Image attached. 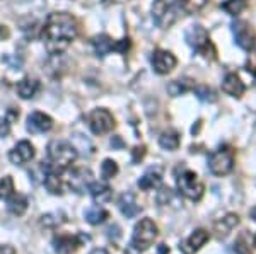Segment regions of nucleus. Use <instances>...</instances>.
<instances>
[{
    "instance_id": "nucleus-1",
    "label": "nucleus",
    "mask_w": 256,
    "mask_h": 254,
    "mask_svg": "<svg viewBox=\"0 0 256 254\" xmlns=\"http://www.w3.org/2000/svg\"><path fill=\"white\" fill-rule=\"evenodd\" d=\"M77 34H79V24L76 17L67 12L50 14L44 20V26L41 27V39L52 55L64 53L77 38Z\"/></svg>"
},
{
    "instance_id": "nucleus-2",
    "label": "nucleus",
    "mask_w": 256,
    "mask_h": 254,
    "mask_svg": "<svg viewBox=\"0 0 256 254\" xmlns=\"http://www.w3.org/2000/svg\"><path fill=\"white\" fill-rule=\"evenodd\" d=\"M77 149L67 140H53L48 143V162L44 166L46 173L62 174L76 162Z\"/></svg>"
},
{
    "instance_id": "nucleus-3",
    "label": "nucleus",
    "mask_w": 256,
    "mask_h": 254,
    "mask_svg": "<svg viewBox=\"0 0 256 254\" xmlns=\"http://www.w3.org/2000/svg\"><path fill=\"white\" fill-rule=\"evenodd\" d=\"M158 234H159V229H158V225L154 224V220L142 219L137 225H135L130 246L135 249V251L144 253V251H147L152 244H154Z\"/></svg>"
},
{
    "instance_id": "nucleus-4",
    "label": "nucleus",
    "mask_w": 256,
    "mask_h": 254,
    "mask_svg": "<svg viewBox=\"0 0 256 254\" xmlns=\"http://www.w3.org/2000/svg\"><path fill=\"white\" fill-rule=\"evenodd\" d=\"M184 38H186V43L190 44V46H192L196 53H200L204 58L216 60V55H217L216 46H214L212 41H210L208 32L205 31L202 26H192L186 31Z\"/></svg>"
},
{
    "instance_id": "nucleus-5",
    "label": "nucleus",
    "mask_w": 256,
    "mask_h": 254,
    "mask_svg": "<svg viewBox=\"0 0 256 254\" xmlns=\"http://www.w3.org/2000/svg\"><path fill=\"white\" fill-rule=\"evenodd\" d=\"M178 190H180V193L183 196H186L188 200L198 202L204 196L205 186L193 171H184L178 178Z\"/></svg>"
},
{
    "instance_id": "nucleus-6",
    "label": "nucleus",
    "mask_w": 256,
    "mask_h": 254,
    "mask_svg": "<svg viewBox=\"0 0 256 254\" xmlns=\"http://www.w3.org/2000/svg\"><path fill=\"white\" fill-rule=\"evenodd\" d=\"M234 167V152L229 147H220L208 157V169L216 176H226Z\"/></svg>"
},
{
    "instance_id": "nucleus-7",
    "label": "nucleus",
    "mask_w": 256,
    "mask_h": 254,
    "mask_svg": "<svg viewBox=\"0 0 256 254\" xmlns=\"http://www.w3.org/2000/svg\"><path fill=\"white\" fill-rule=\"evenodd\" d=\"M152 17H154L156 24L162 29H168L172 24L176 22L178 19L181 17L178 14V10L174 9L171 0H156L152 3Z\"/></svg>"
},
{
    "instance_id": "nucleus-8",
    "label": "nucleus",
    "mask_w": 256,
    "mask_h": 254,
    "mask_svg": "<svg viewBox=\"0 0 256 254\" xmlns=\"http://www.w3.org/2000/svg\"><path fill=\"white\" fill-rule=\"evenodd\" d=\"M89 128L94 135H106L114 128V118L108 109L98 108L92 109L88 116Z\"/></svg>"
},
{
    "instance_id": "nucleus-9",
    "label": "nucleus",
    "mask_w": 256,
    "mask_h": 254,
    "mask_svg": "<svg viewBox=\"0 0 256 254\" xmlns=\"http://www.w3.org/2000/svg\"><path fill=\"white\" fill-rule=\"evenodd\" d=\"M92 46L98 56H106V55H110L111 51H118V53H122V55H125V53L130 50V39L125 38L122 41H114V39H111L108 34H99L92 39Z\"/></svg>"
},
{
    "instance_id": "nucleus-10",
    "label": "nucleus",
    "mask_w": 256,
    "mask_h": 254,
    "mask_svg": "<svg viewBox=\"0 0 256 254\" xmlns=\"http://www.w3.org/2000/svg\"><path fill=\"white\" fill-rule=\"evenodd\" d=\"M232 32H234V39L236 44L242 50L250 51L254 48L256 44V34L253 31V27L246 22V20H236L232 24Z\"/></svg>"
},
{
    "instance_id": "nucleus-11",
    "label": "nucleus",
    "mask_w": 256,
    "mask_h": 254,
    "mask_svg": "<svg viewBox=\"0 0 256 254\" xmlns=\"http://www.w3.org/2000/svg\"><path fill=\"white\" fill-rule=\"evenodd\" d=\"M150 63H152V68H154L156 73H159V75H166V73H169L172 68L176 67L178 60L171 51L156 50L154 53H152Z\"/></svg>"
},
{
    "instance_id": "nucleus-12",
    "label": "nucleus",
    "mask_w": 256,
    "mask_h": 254,
    "mask_svg": "<svg viewBox=\"0 0 256 254\" xmlns=\"http://www.w3.org/2000/svg\"><path fill=\"white\" fill-rule=\"evenodd\" d=\"M92 183V173L86 167H76L68 176V186L72 188L76 193H86L89 190V184Z\"/></svg>"
},
{
    "instance_id": "nucleus-13",
    "label": "nucleus",
    "mask_w": 256,
    "mask_h": 254,
    "mask_svg": "<svg viewBox=\"0 0 256 254\" xmlns=\"http://www.w3.org/2000/svg\"><path fill=\"white\" fill-rule=\"evenodd\" d=\"M32 159H34V147L28 140H20L9 152V161L12 164H16V166L28 164V162H31Z\"/></svg>"
},
{
    "instance_id": "nucleus-14",
    "label": "nucleus",
    "mask_w": 256,
    "mask_h": 254,
    "mask_svg": "<svg viewBox=\"0 0 256 254\" xmlns=\"http://www.w3.org/2000/svg\"><path fill=\"white\" fill-rule=\"evenodd\" d=\"M26 128L30 133H46L53 128V120L46 113L34 111L28 116Z\"/></svg>"
},
{
    "instance_id": "nucleus-15",
    "label": "nucleus",
    "mask_w": 256,
    "mask_h": 254,
    "mask_svg": "<svg viewBox=\"0 0 256 254\" xmlns=\"http://www.w3.org/2000/svg\"><path fill=\"white\" fill-rule=\"evenodd\" d=\"M84 243L82 236H58L53 239V249L56 254H74Z\"/></svg>"
},
{
    "instance_id": "nucleus-16",
    "label": "nucleus",
    "mask_w": 256,
    "mask_h": 254,
    "mask_svg": "<svg viewBox=\"0 0 256 254\" xmlns=\"http://www.w3.org/2000/svg\"><path fill=\"white\" fill-rule=\"evenodd\" d=\"M210 239V234L205 229H196L186 241L180 244V251H183V254H193L196 253L202 246H205V243Z\"/></svg>"
},
{
    "instance_id": "nucleus-17",
    "label": "nucleus",
    "mask_w": 256,
    "mask_h": 254,
    "mask_svg": "<svg viewBox=\"0 0 256 254\" xmlns=\"http://www.w3.org/2000/svg\"><path fill=\"white\" fill-rule=\"evenodd\" d=\"M222 91L232 97H241L246 91V85L242 84V80L236 73H227L224 77V82H222Z\"/></svg>"
},
{
    "instance_id": "nucleus-18",
    "label": "nucleus",
    "mask_w": 256,
    "mask_h": 254,
    "mask_svg": "<svg viewBox=\"0 0 256 254\" xmlns=\"http://www.w3.org/2000/svg\"><path fill=\"white\" fill-rule=\"evenodd\" d=\"M41 89V82L34 77H24L18 84V94L22 99H32Z\"/></svg>"
},
{
    "instance_id": "nucleus-19",
    "label": "nucleus",
    "mask_w": 256,
    "mask_h": 254,
    "mask_svg": "<svg viewBox=\"0 0 256 254\" xmlns=\"http://www.w3.org/2000/svg\"><path fill=\"white\" fill-rule=\"evenodd\" d=\"M89 193L90 196H92V200L99 205L102 203H108L111 200V196H113V191H111V188L108 186V184L104 183H90L89 184Z\"/></svg>"
},
{
    "instance_id": "nucleus-20",
    "label": "nucleus",
    "mask_w": 256,
    "mask_h": 254,
    "mask_svg": "<svg viewBox=\"0 0 256 254\" xmlns=\"http://www.w3.org/2000/svg\"><path fill=\"white\" fill-rule=\"evenodd\" d=\"M174 9L178 10L180 15H184V14H195L200 9H204L207 0H171Z\"/></svg>"
},
{
    "instance_id": "nucleus-21",
    "label": "nucleus",
    "mask_w": 256,
    "mask_h": 254,
    "mask_svg": "<svg viewBox=\"0 0 256 254\" xmlns=\"http://www.w3.org/2000/svg\"><path fill=\"white\" fill-rule=\"evenodd\" d=\"M118 207H120V210H122V214L128 217V219L135 217L140 212V207L137 205V202H135V196L132 193H125V195L120 196Z\"/></svg>"
},
{
    "instance_id": "nucleus-22",
    "label": "nucleus",
    "mask_w": 256,
    "mask_h": 254,
    "mask_svg": "<svg viewBox=\"0 0 256 254\" xmlns=\"http://www.w3.org/2000/svg\"><path fill=\"white\" fill-rule=\"evenodd\" d=\"M28 205H30L28 203V198L20 193H14L7 198V208H9V212L12 215H18V217L24 215L28 210Z\"/></svg>"
},
{
    "instance_id": "nucleus-23",
    "label": "nucleus",
    "mask_w": 256,
    "mask_h": 254,
    "mask_svg": "<svg viewBox=\"0 0 256 254\" xmlns=\"http://www.w3.org/2000/svg\"><path fill=\"white\" fill-rule=\"evenodd\" d=\"M160 169H148L146 174L142 176V178L138 179V186L142 188V190H154V188H158L160 184Z\"/></svg>"
},
{
    "instance_id": "nucleus-24",
    "label": "nucleus",
    "mask_w": 256,
    "mask_h": 254,
    "mask_svg": "<svg viewBox=\"0 0 256 254\" xmlns=\"http://www.w3.org/2000/svg\"><path fill=\"white\" fill-rule=\"evenodd\" d=\"M180 143H181V138L176 130H166V132L159 137V145L166 150H178L180 149Z\"/></svg>"
},
{
    "instance_id": "nucleus-25",
    "label": "nucleus",
    "mask_w": 256,
    "mask_h": 254,
    "mask_svg": "<svg viewBox=\"0 0 256 254\" xmlns=\"http://www.w3.org/2000/svg\"><path fill=\"white\" fill-rule=\"evenodd\" d=\"M44 186H46V190L52 195H64V191H65V184L62 181L60 174H55V173H46Z\"/></svg>"
},
{
    "instance_id": "nucleus-26",
    "label": "nucleus",
    "mask_w": 256,
    "mask_h": 254,
    "mask_svg": "<svg viewBox=\"0 0 256 254\" xmlns=\"http://www.w3.org/2000/svg\"><path fill=\"white\" fill-rule=\"evenodd\" d=\"M195 87V82L190 80V79H180V80H172L171 84L168 85V92L171 96H181V94L188 92V91H193Z\"/></svg>"
},
{
    "instance_id": "nucleus-27",
    "label": "nucleus",
    "mask_w": 256,
    "mask_h": 254,
    "mask_svg": "<svg viewBox=\"0 0 256 254\" xmlns=\"http://www.w3.org/2000/svg\"><path fill=\"white\" fill-rule=\"evenodd\" d=\"M84 217H86V220H88L90 225H99V224H102L106 219H108L110 214L101 207H90V208L86 210Z\"/></svg>"
},
{
    "instance_id": "nucleus-28",
    "label": "nucleus",
    "mask_w": 256,
    "mask_h": 254,
    "mask_svg": "<svg viewBox=\"0 0 256 254\" xmlns=\"http://www.w3.org/2000/svg\"><path fill=\"white\" fill-rule=\"evenodd\" d=\"M238 224H239V217H238V215H234V214L227 215L226 219H222L220 222H217V224H216V229H217V232H218V237L229 234L230 229L236 227Z\"/></svg>"
},
{
    "instance_id": "nucleus-29",
    "label": "nucleus",
    "mask_w": 256,
    "mask_h": 254,
    "mask_svg": "<svg viewBox=\"0 0 256 254\" xmlns=\"http://www.w3.org/2000/svg\"><path fill=\"white\" fill-rule=\"evenodd\" d=\"M246 5H248L246 0H226L224 3H220L222 9L230 15H238L239 12H242L246 9Z\"/></svg>"
},
{
    "instance_id": "nucleus-30",
    "label": "nucleus",
    "mask_w": 256,
    "mask_h": 254,
    "mask_svg": "<svg viewBox=\"0 0 256 254\" xmlns=\"http://www.w3.org/2000/svg\"><path fill=\"white\" fill-rule=\"evenodd\" d=\"M116 174H118V164L114 161H111V159H104L101 164L102 179H104V181H110V179H113Z\"/></svg>"
},
{
    "instance_id": "nucleus-31",
    "label": "nucleus",
    "mask_w": 256,
    "mask_h": 254,
    "mask_svg": "<svg viewBox=\"0 0 256 254\" xmlns=\"http://www.w3.org/2000/svg\"><path fill=\"white\" fill-rule=\"evenodd\" d=\"M193 91H195L198 99L204 101V102H216L217 101L216 92H214L208 85H198V87H193Z\"/></svg>"
},
{
    "instance_id": "nucleus-32",
    "label": "nucleus",
    "mask_w": 256,
    "mask_h": 254,
    "mask_svg": "<svg viewBox=\"0 0 256 254\" xmlns=\"http://www.w3.org/2000/svg\"><path fill=\"white\" fill-rule=\"evenodd\" d=\"M14 193H16V188L10 176H6V178L0 179V200H7Z\"/></svg>"
},
{
    "instance_id": "nucleus-33",
    "label": "nucleus",
    "mask_w": 256,
    "mask_h": 254,
    "mask_svg": "<svg viewBox=\"0 0 256 254\" xmlns=\"http://www.w3.org/2000/svg\"><path fill=\"white\" fill-rule=\"evenodd\" d=\"M10 133V121L7 118L0 116V138L7 137Z\"/></svg>"
},
{
    "instance_id": "nucleus-34",
    "label": "nucleus",
    "mask_w": 256,
    "mask_h": 254,
    "mask_svg": "<svg viewBox=\"0 0 256 254\" xmlns=\"http://www.w3.org/2000/svg\"><path fill=\"white\" fill-rule=\"evenodd\" d=\"M234 251H236L238 254H251L250 246L242 243V239L236 241V244H234Z\"/></svg>"
},
{
    "instance_id": "nucleus-35",
    "label": "nucleus",
    "mask_w": 256,
    "mask_h": 254,
    "mask_svg": "<svg viewBox=\"0 0 256 254\" xmlns=\"http://www.w3.org/2000/svg\"><path fill=\"white\" fill-rule=\"evenodd\" d=\"M144 155H146V147L144 145H140V147H135L134 149V162H138V161H142L144 159Z\"/></svg>"
},
{
    "instance_id": "nucleus-36",
    "label": "nucleus",
    "mask_w": 256,
    "mask_h": 254,
    "mask_svg": "<svg viewBox=\"0 0 256 254\" xmlns=\"http://www.w3.org/2000/svg\"><path fill=\"white\" fill-rule=\"evenodd\" d=\"M0 254H16V249L12 246H0Z\"/></svg>"
},
{
    "instance_id": "nucleus-37",
    "label": "nucleus",
    "mask_w": 256,
    "mask_h": 254,
    "mask_svg": "<svg viewBox=\"0 0 256 254\" xmlns=\"http://www.w3.org/2000/svg\"><path fill=\"white\" fill-rule=\"evenodd\" d=\"M111 145H113V147H120V149H122V147H123L122 138H120V137H114L113 140H111Z\"/></svg>"
},
{
    "instance_id": "nucleus-38",
    "label": "nucleus",
    "mask_w": 256,
    "mask_h": 254,
    "mask_svg": "<svg viewBox=\"0 0 256 254\" xmlns=\"http://www.w3.org/2000/svg\"><path fill=\"white\" fill-rule=\"evenodd\" d=\"M158 253L159 254H169V248L166 244H160L159 248H158Z\"/></svg>"
},
{
    "instance_id": "nucleus-39",
    "label": "nucleus",
    "mask_w": 256,
    "mask_h": 254,
    "mask_svg": "<svg viewBox=\"0 0 256 254\" xmlns=\"http://www.w3.org/2000/svg\"><path fill=\"white\" fill-rule=\"evenodd\" d=\"M9 36V32H7V29L4 26H0V39H4V38H7Z\"/></svg>"
},
{
    "instance_id": "nucleus-40",
    "label": "nucleus",
    "mask_w": 256,
    "mask_h": 254,
    "mask_svg": "<svg viewBox=\"0 0 256 254\" xmlns=\"http://www.w3.org/2000/svg\"><path fill=\"white\" fill-rule=\"evenodd\" d=\"M90 254H108V253H106L104 249H94V251L90 253Z\"/></svg>"
},
{
    "instance_id": "nucleus-41",
    "label": "nucleus",
    "mask_w": 256,
    "mask_h": 254,
    "mask_svg": "<svg viewBox=\"0 0 256 254\" xmlns=\"http://www.w3.org/2000/svg\"><path fill=\"white\" fill-rule=\"evenodd\" d=\"M251 215H253V219L256 220V208H254V210H253V212H251Z\"/></svg>"
},
{
    "instance_id": "nucleus-42",
    "label": "nucleus",
    "mask_w": 256,
    "mask_h": 254,
    "mask_svg": "<svg viewBox=\"0 0 256 254\" xmlns=\"http://www.w3.org/2000/svg\"><path fill=\"white\" fill-rule=\"evenodd\" d=\"M253 77H254V84H256V72H253Z\"/></svg>"
},
{
    "instance_id": "nucleus-43",
    "label": "nucleus",
    "mask_w": 256,
    "mask_h": 254,
    "mask_svg": "<svg viewBox=\"0 0 256 254\" xmlns=\"http://www.w3.org/2000/svg\"><path fill=\"white\" fill-rule=\"evenodd\" d=\"M253 243H254V246H256V236H254V241H253Z\"/></svg>"
}]
</instances>
